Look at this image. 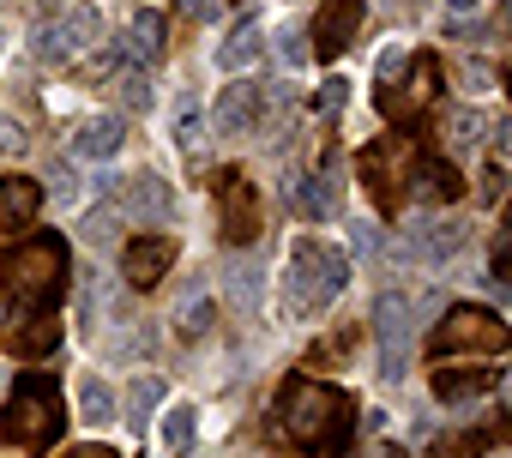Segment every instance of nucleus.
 Masks as SVG:
<instances>
[{"label": "nucleus", "mask_w": 512, "mask_h": 458, "mask_svg": "<svg viewBox=\"0 0 512 458\" xmlns=\"http://www.w3.org/2000/svg\"><path fill=\"white\" fill-rule=\"evenodd\" d=\"M121 211L139 217V223H169L175 217V193H169L163 175H133L127 193H121Z\"/></svg>", "instance_id": "obj_12"}, {"label": "nucleus", "mask_w": 512, "mask_h": 458, "mask_svg": "<svg viewBox=\"0 0 512 458\" xmlns=\"http://www.w3.org/2000/svg\"><path fill=\"white\" fill-rule=\"evenodd\" d=\"M49 181H55V199H73V193H79V187H73V169H67V163H55V169H49Z\"/></svg>", "instance_id": "obj_34"}, {"label": "nucleus", "mask_w": 512, "mask_h": 458, "mask_svg": "<svg viewBox=\"0 0 512 458\" xmlns=\"http://www.w3.org/2000/svg\"><path fill=\"white\" fill-rule=\"evenodd\" d=\"M7 440L25 446V452H43L55 434H61V392H55V374H19L13 398H7Z\"/></svg>", "instance_id": "obj_2"}, {"label": "nucleus", "mask_w": 512, "mask_h": 458, "mask_svg": "<svg viewBox=\"0 0 512 458\" xmlns=\"http://www.w3.org/2000/svg\"><path fill=\"white\" fill-rule=\"evenodd\" d=\"M338 103H344V79H332V85H326V91H320V109H326V115H332V109H338Z\"/></svg>", "instance_id": "obj_36"}, {"label": "nucleus", "mask_w": 512, "mask_h": 458, "mask_svg": "<svg viewBox=\"0 0 512 458\" xmlns=\"http://www.w3.org/2000/svg\"><path fill=\"white\" fill-rule=\"evenodd\" d=\"M0 151H7V157H19V151H25V127H19L13 115H0Z\"/></svg>", "instance_id": "obj_32"}, {"label": "nucleus", "mask_w": 512, "mask_h": 458, "mask_svg": "<svg viewBox=\"0 0 512 458\" xmlns=\"http://www.w3.org/2000/svg\"><path fill=\"white\" fill-rule=\"evenodd\" d=\"M253 109H260V85H223V97H217V133H247Z\"/></svg>", "instance_id": "obj_17"}, {"label": "nucleus", "mask_w": 512, "mask_h": 458, "mask_svg": "<svg viewBox=\"0 0 512 458\" xmlns=\"http://www.w3.org/2000/svg\"><path fill=\"white\" fill-rule=\"evenodd\" d=\"M127 55H133V67H151V61L163 55V13H157V7H139V13H133V25H127Z\"/></svg>", "instance_id": "obj_16"}, {"label": "nucleus", "mask_w": 512, "mask_h": 458, "mask_svg": "<svg viewBox=\"0 0 512 458\" xmlns=\"http://www.w3.org/2000/svg\"><path fill=\"white\" fill-rule=\"evenodd\" d=\"M109 85H115V97H121L127 109H145V103H151V79H145L139 67H115Z\"/></svg>", "instance_id": "obj_24"}, {"label": "nucleus", "mask_w": 512, "mask_h": 458, "mask_svg": "<svg viewBox=\"0 0 512 458\" xmlns=\"http://www.w3.org/2000/svg\"><path fill=\"white\" fill-rule=\"evenodd\" d=\"M97 31H103V13H97V7H67L55 25H43V31L31 37V55H37V61H67V55H85V49L97 43Z\"/></svg>", "instance_id": "obj_7"}, {"label": "nucleus", "mask_w": 512, "mask_h": 458, "mask_svg": "<svg viewBox=\"0 0 512 458\" xmlns=\"http://www.w3.org/2000/svg\"><path fill=\"white\" fill-rule=\"evenodd\" d=\"M272 37H278V61H284V67H308L314 49H308V31H302V25H284V31H272Z\"/></svg>", "instance_id": "obj_26"}, {"label": "nucleus", "mask_w": 512, "mask_h": 458, "mask_svg": "<svg viewBox=\"0 0 512 458\" xmlns=\"http://www.w3.org/2000/svg\"><path fill=\"white\" fill-rule=\"evenodd\" d=\"M416 145L404 139V133H392V139H380V145H368V157H362V175H368V187H374V199L380 205H398L404 193H398V181H416Z\"/></svg>", "instance_id": "obj_6"}, {"label": "nucleus", "mask_w": 512, "mask_h": 458, "mask_svg": "<svg viewBox=\"0 0 512 458\" xmlns=\"http://www.w3.org/2000/svg\"><path fill=\"white\" fill-rule=\"evenodd\" d=\"M79 416H85V422H109V416H115V398H109L103 380H85V386H79Z\"/></svg>", "instance_id": "obj_25"}, {"label": "nucleus", "mask_w": 512, "mask_h": 458, "mask_svg": "<svg viewBox=\"0 0 512 458\" xmlns=\"http://www.w3.org/2000/svg\"><path fill=\"white\" fill-rule=\"evenodd\" d=\"M428 350H434V356H458V350H464V356H500V350H506V326H500L494 308H452Z\"/></svg>", "instance_id": "obj_5"}, {"label": "nucleus", "mask_w": 512, "mask_h": 458, "mask_svg": "<svg viewBox=\"0 0 512 458\" xmlns=\"http://www.w3.org/2000/svg\"><path fill=\"white\" fill-rule=\"evenodd\" d=\"M61 278H67V242L61 236H37L13 266H7V296L19 314H43L55 296H61Z\"/></svg>", "instance_id": "obj_3"}, {"label": "nucleus", "mask_w": 512, "mask_h": 458, "mask_svg": "<svg viewBox=\"0 0 512 458\" xmlns=\"http://www.w3.org/2000/svg\"><path fill=\"white\" fill-rule=\"evenodd\" d=\"M350 242H356V254H374V248H380V223H368V217L350 223Z\"/></svg>", "instance_id": "obj_33"}, {"label": "nucleus", "mask_w": 512, "mask_h": 458, "mask_svg": "<svg viewBox=\"0 0 512 458\" xmlns=\"http://www.w3.org/2000/svg\"><path fill=\"white\" fill-rule=\"evenodd\" d=\"M362 458H404V446H392V440H374V446H368Z\"/></svg>", "instance_id": "obj_38"}, {"label": "nucleus", "mask_w": 512, "mask_h": 458, "mask_svg": "<svg viewBox=\"0 0 512 458\" xmlns=\"http://www.w3.org/2000/svg\"><path fill=\"white\" fill-rule=\"evenodd\" d=\"M55 338H61L55 326H37V332H19L13 344H19V356H43V350H55Z\"/></svg>", "instance_id": "obj_31"}, {"label": "nucleus", "mask_w": 512, "mask_h": 458, "mask_svg": "<svg viewBox=\"0 0 512 458\" xmlns=\"http://www.w3.org/2000/svg\"><path fill=\"white\" fill-rule=\"evenodd\" d=\"M193 428H199V410H193V404H175V410L163 416V446H169V452H187V446H193Z\"/></svg>", "instance_id": "obj_22"}, {"label": "nucleus", "mask_w": 512, "mask_h": 458, "mask_svg": "<svg viewBox=\"0 0 512 458\" xmlns=\"http://www.w3.org/2000/svg\"><path fill=\"white\" fill-rule=\"evenodd\" d=\"M37 7H61V0H37Z\"/></svg>", "instance_id": "obj_41"}, {"label": "nucleus", "mask_w": 512, "mask_h": 458, "mask_svg": "<svg viewBox=\"0 0 512 458\" xmlns=\"http://www.w3.org/2000/svg\"><path fill=\"white\" fill-rule=\"evenodd\" d=\"M356 25H362V0H320V25H314L308 49H320V61H332V55L350 49Z\"/></svg>", "instance_id": "obj_10"}, {"label": "nucleus", "mask_w": 512, "mask_h": 458, "mask_svg": "<svg viewBox=\"0 0 512 458\" xmlns=\"http://www.w3.org/2000/svg\"><path fill=\"white\" fill-rule=\"evenodd\" d=\"M97 308H103V272H79V326H97Z\"/></svg>", "instance_id": "obj_28"}, {"label": "nucleus", "mask_w": 512, "mask_h": 458, "mask_svg": "<svg viewBox=\"0 0 512 458\" xmlns=\"http://www.w3.org/2000/svg\"><path fill=\"white\" fill-rule=\"evenodd\" d=\"M446 7H452V13H470V7H476V0H446Z\"/></svg>", "instance_id": "obj_40"}, {"label": "nucleus", "mask_w": 512, "mask_h": 458, "mask_svg": "<svg viewBox=\"0 0 512 458\" xmlns=\"http://www.w3.org/2000/svg\"><path fill=\"white\" fill-rule=\"evenodd\" d=\"M223 296L235 308H260V266H253V260H229L223 266Z\"/></svg>", "instance_id": "obj_19"}, {"label": "nucleus", "mask_w": 512, "mask_h": 458, "mask_svg": "<svg viewBox=\"0 0 512 458\" xmlns=\"http://www.w3.org/2000/svg\"><path fill=\"white\" fill-rule=\"evenodd\" d=\"M374 338H380V374L404 380V368H410V302L404 296L374 302Z\"/></svg>", "instance_id": "obj_8"}, {"label": "nucleus", "mask_w": 512, "mask_h": 458, "mask_svg": "<svg viewBox=\"0 0 512 458\" xmlns=\"http://www.w3.org/2000/svg\"><path fill=\"white\" fill-rule=\"evenodd\" d=\"M37 205H43V187L37 181H25V175L0 181V229H31Z\"/></svg>", "instance_id": "obj_14"}, {"label": "nucleus", "mask_w": 512, "mask_h": 458, "mask_svg": "<svg viewBox=\"0 0 512 458\" xmlns=\"http://www.w3.org/2000/svg\"><path fill=\"white\" fill-rule=\"evenodd\" d=\"M350 416H356V404L338 386H320V380H290L284 398H278L284 434L308 452H338L350 440Z\"/></svg>", "instance_id": "obj_1"}, {"label": "nucleus", "mask_w": 512, "mask_h": 458, "mask_svg": "<svg viewBox=\"0 0 512 458\" xmlns=\"http://www.w3.org/2000/svg\"><path fill=\"white\" fill-rule=\"evenodd\" d=\"M175 139H181V151H199L205 121H199V109H193V103H181V115H175Z\"/></svg>", "instance_id": "obj_30"}, {"label": "nucleus", "mask_w": 512, "mask_h": 458, "mask_svg": "<svg viewBox=\"0 0 512 458\" xmlns=\"http://www.w3.org/2000/svg\"><path fill=\"white\" fill-rule=\"evenodd\" d=\"M67 458H115V452H109V446H97V440H91V446H73V452H67Z\"/></svg>", "instance_id": "obj_39"}, {"label": "nucleus", "mask_w": 512, "mask_h": 458, "mask_svg": "<svg viewBox=\"0 0 512 458\" xmlns=\"http://www.w3.org/2000/svg\"><path fill=\"white\" fill-rule=\"evenodd\" d=\"M163 404V380H151V374H139L133 386H127V428H139L151 410Z\"/></svg>", "instance_id": "obj_21"}, {"label": "nucleus", "mask_w": 512, "mask_h": 458, "mask_svg": "<svg viewBox=\"0 0 512 458\" xmlns=\"http://www.w3.org/2000/svg\"><path fill=\"white\" fill-rule=\"evenodd\" d=\"M476 139H482V115H476V109H458V115L446 121V145H452V151H470Z\"/></svg>", "instance_id": "obj_27"}, {"label": "nucleus", "mask_w": 512, "mask_h": 458, "mask_svg": "<svg viewBox=\"0 0 512 458\" xmlns=\"http://www.w3.org/2000/svg\"><path fill=\"white\" fill-rule=\"evenodd\" d=\"M488 386H494V374H440V380H434L440 398H476V392H488Z\"/></svg>", "instance_id": "obj_29"}, {"label": "nucleus", "mask_w": 512, "mask_h": 458, "mask_svg": "<svg viewBox=\"0 0 512 458\" xmlns=\"http://www.w3.org/2000/svg\"><path fill=\"white\" fill-rule=\"evenodd\" d=\"M181 13H187V19H211V13H217V0H181Z\"/></svg>", "instance_id": "obj_37"}, {"label": "nucleus", "mask_w": 512, "mask_h": 458, "mask_svg": "<svg viewBox=\"0 0 512 458\" xmlns=\"http://www.w3.org/2000/svg\"><path fill=\"white\" fill-rule=\"evenodd\" d=\"M464 79H470V91H482V85H488V79H494V73H488V67H482V61H464Z\"/></svg>", "instance_id": "obj_35"}, {"label": "nucleus", "mask_w": 512, "mask_h": 458, "mask_svg": "<svg viewBox=\"0 0 512 458\" xmlns=\"http://www.w3.org/2000/svg\"><path fill=\"white\" fill-rule=\"evenodd\" d=\"M344 278H350V266H344L338 248H326V242H296V254H290V284H284L290 314H320V308L344 290Z\"/></svg>", "instance_id": "obj_4"}, {"label": "nucleus", "mask_w": 512, "mask_h": 458, "mask_svg": "<svg viewBox=\"0 0 512 458\" xmlns=\"http://www.w3.org/2000/svg\"><path fill=\"white\" fill-rule=\"evenodd\" d=\"M217 205H223V236H229V242H253V236H260V193H253V181H247L241 169L223 175Z\"/></svg>", "instance_id": "obj_9"}, {"label": "nucleus", "mask_w": 512, "mask_h": 458, "mask_svg": "<svg viewBox=\"0 0 512 458\" xmlns=\"http://www.w3.org/2000/svg\"><path fill=\"white\" fill-rule=\"evenodd\" d=\"M260 49H266V37H260V25H253V19H241L223 43H217V67L223 73H241V67H253V61H260Z\"/></svg>", "instance_id": "obj_15"}, {"label": "nucleus", "mask_w": 512, "mask_h": 458, "mask_svg": "<svg viewBox=\"0 0 512 458\" xmlns=\"http://www.w3.org/2000/svg\"><path fill=\"white\" fill-rule=\"evenodd\" d=\"M121 139H127L121 115H97V121H85V127H79L73 151H79V157H97V163H103V157H115V151H121Z\"/></svg>", "instance_id": "obj_18"}, {"label": "nucleus", "mask_w": 512, "mask_h": 458, "mask_svg": "<svg viewBox=\"0 0 512 458\" xmlns=\"http://www.w3.org/2000/svg\"><path fill=\"white\" fill-rule=\"evenodd\" d=\"M121 266H127V284H133V290H151V284H157V278L175 266V242H169V236H145V242H127Z\"/></svg>", "instance_id": "obj_13"}, {"label": "nucleus", "mask_w": 512, "mask_h": 458, "mask_svg": "<svg viewBox=\"0 0 512 458\" xmlns=\"http://www.w3.org/2000/svg\"><path fill=\"white\" fill-rule=\"evenodd\" d=\"M398 67H404V85H398V91H380V109H386L392 121L416 115V109L434 97V61H428V55H404Z\"/></svg>", "instance_id": "obj_11"}, {"label": "nucleus", "mask_w": 512, "mask_h": 458, "mask_svg": "<svg viewBox=\"0 0 512 458\" xmlns=\"http://www.w3.org/2000/svg\"><path fill=\"white\" fill-rule=\"evenodd\" d=\"M115 229H121V205H91V211L79 217V236H85L91 248H109Z\"/></svg>", "instance_id": "obj_20"}, {"label": "nucleus", "mask_w": 512, "mask_h": 458, "mask_svg": "<svg viewBox=\"0 0 512 458\" xmlns=\"http://www.w3.org/2000/svg\"><path fill=\"white\" fill-rule=\"evenodd\" d=\"M416 175H422V187H416L422 199H452V193H458V175H452L446 163H428V157H416Z\"/></svg>", "instance_id": "obj_23"}]
</instances>
